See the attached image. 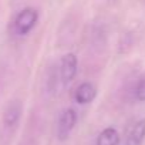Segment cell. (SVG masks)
I'll return each instance as SVG.
<instances>
[{
	"label": "cell",
	"instance_id": "cell-3",
	"mask_svg": "<svg viewBox=\"0 0 145 145\" xmlns=\"http://www.w3.org/2000/svg\"><path fill=\"white\" fill-rule=\"evenodd\" d=\"M77 57L76 54H72V53H68L63 57L61 60V78L63 81L67 84L70 81H72V78L76 77L77 74Z\"/></svg>",
	"mask_w": 145,
	"mask_h": 145
},
{
	"label": "cell",
	"instance_id": "cell-6",
	"mask_svg": "<svg viewBox=\"0 0 145 145\" xmlns=\"http://www.w3.org/2000/svg\"><path fill=\"white\" fill-rule=\"evenodd\" d=\"M120 135L115 128H105L97 139V145H118Z\"/></svg>",
	"mask_w": 145,
	"mask_h": 145
},
{
	"label": "cell",
	"instance_id": "cell-5",
	"mask_svg": "<svg viewBox=\"0 0 145 145\" xmlns=\"http://www.w3.org/2000/svg\"><path fill=\"white\" fill-rule=\"evenodd\" d=\"M144 138H145V120H141L134 125L132 131L127 138L125 145H141Z\"/></svg>",
	"mask_w": 145,
	"mask_h": 145
},
{
	"label": "cell",
	"instance_id": "cell-1",
	"mask_svg": "<svg viewBox=\"0 0 145 145\" xmlns=\"http://www.w3.org/2000/svg\"><path fill=\"white\" fill-rule=\"evenodd\" d=\"M37 20H39V13L34 9L27 7L17 14V17L14 20V31L19 36H26L36 26Z\"/></svg>",
	"mask_w": 145,
	"mask_h": 145
},
{
	"label": "cell",
	"instance_id": "cell-8",
	"mask_svg": "<svg viewBox=\"0 0 145 145\" xmlns=\"http://www.w3.org/2000/svg\"><path fill=\"white\" fill-rule=\"evenodd\" d=\"M135 95L139 101H145V80H141L135 88Z\"/></svg>",
	"mask_w": 145,
	"mask_h": 145
},
{
	"label": "cell",
	"instance_id": "cell-4",
	"mask_svg": "<svg viewBox=\"0 0 145 145\" xmlns=\"http://www.w3.org/2000/svg\"><path fill=\"white\" fill-rule=\"evenodd\" d=\"M95 88L93 84L90 83H83L78 86L77 91H76V101L78 104H87V103H91L94 98H95Z\"/></svg>",
	"mask_w": 145,
	"mask_h": 145
},
{
	"label": "cell",
	"instance_id": "cell-2",
	"mask_svg": "<svg viewBox=\"0 0 145 145\" xmlns=\"http://www.w3.org/2000/svg\"><path fill=\"white\" fill-rule=\"evenodd\" d=\"M76 121H77V114L74 110H64L58 118V127H57V135H58V139H65L68 137V134L71 132V129L74 128L76 125Z\"/></svg>",
	"mask_w": 145,
	"mask_h": 145
},
{
	"label": "cell",
	"instance_id": "cell-7",
	"mask_svg": "<svg viewBox=\"0 0 145 145\" xmlns=\"http://www.w3.org/2000/svg\"><path fill=\"white\" fill-rule=\"evenodd\" d=\"M20 112H22V107L19 103H13L12 105H9V108L5 112V124L7 127L14 125L20 118Z\"/></svg>",
	"mask_w": 145,
	"mask_h": 145
}]
</instances>
